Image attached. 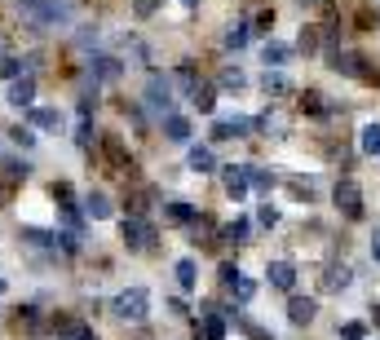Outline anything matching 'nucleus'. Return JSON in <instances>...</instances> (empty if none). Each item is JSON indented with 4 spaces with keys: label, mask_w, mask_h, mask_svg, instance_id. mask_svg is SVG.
Masks as SVG:
<instances>
[{
    "label": "nucleus",
    "mask_w": 380,
    "mask_h": 340,
    "mask_svg": "<svg viewBox=\"0 0 380 340\" xmlns=\"http://www.w3.org/2000/svg\"><path fill=\"white\" fill-rule=\"evenodd\" d=\"M18 9L35 27H62V22H71V0H18Z\"/></svg>",
    "instance_id": "nucleus-1"
},
{
    "label": "nucleus",
    "mask_w": 380,
    "mask_h": 340,
    "mask_svg": "<svg viewBox=\"0 0 380 340\" xmlns=\"http://www.w3.org/2000/svg\"><path fill=\"white\" fill-rule=\"evenodd\" d=\"M327 67L336 71V76H349V80H359V84H376L380 80V71L367 62L363 53H331L327 58Z\"/></svg>",
    "instance_id": "nucleus-2"
},
{
    "label": "nucleus",
    "mask_w": 380,
    "mask_h": 340,
    "mask_svg": "<svg viewBox=\"0 0 380 340\" xmlns=\"http://www.w3.org/2000/svg\"><path fill=\"white\" fill-rule=\"evenodd\" d=\"M111 309H115V318H124V323H141L146 309H150V291L146 287H128V291H120V296L111 300Z\"/></svg>",
    "instance_id": "nucleus-3"
},
{
    "label": "nucleus",
    "mask_w": 380,
    "mask_h": 340,
    "mask_svg": "<svg viewBox=\"0 0 380 340\" xmlns=\"http://www.w3.org/2000/svg\"><path fill=\"white\" fill-rule=\"evenodd\" d=\"M146 106H150L159 119L173 111V80L159 76V71H155V76H150V84H146Z\"/></svg>",
    "instance_id": "nucleus-4"
},
{
    "label": "nucleus",
    "mask_w": 380,
    "mask_h": 340,
    "mask_svg": "<svg viewBox=\"0 0 380 340\" xmlns=\"http://www.w3.org/2000/svg\"><path fill=\"white\" fill-rule=\"evenodd\" d=\"M124 243H128L133 252H146L150 243H155V226L141 221V216H128V221H124Z\"/></svg>",
    "instance_id": "nucleus-5"
},
{
    "label": "nucleus",
    "mask_w": 380,
    "mask_h": 340,
    "mask_svg": "<svg viewBox=\"0 0 380 340\" xmlns=\"http://www.w3.org/2000/svg\"><path fill=\"white\" fill-rule=\"evenodd\" d=\"M252 128H257V119H248V115H221L212 137H248Z\"/></svg>",
    "instance_id": "nucleus-6"
},
{
    "label": "nucleus",
    "mask_w": 380,
    "mask_h": 340,
    "mask_svg": "<svg viewBox=\"0 0 380 340\" xmlns=\"http://www.w3.org/2000/svg\"><path fill=\"white\" fill-rule=\"evenodd\" d=\"M336 208L345 216H363V190L354 186V181H340L336 186Z\"/></svg>",
    "instance_id": "nucleus-7"
},
{
    "label": "nucleus",
    "mask_w": 380,
    "mask_h": 340,
    "mask_svg": "<svg viewBox=\"0 0 380 340\" xmlns=\"http://www.w3.org/2000/svg\"><path fill=\"white\" fill-rule=\"evenodd\" d=\"M221 181H225V190H230V199H243L248 194V164H230V168H221Z\"/></svg>",
    "instance_id": "nucleus-8"
},
{
    "label": "nucleus",
    "mask_w": 380,
    "mask_h": 340,
    "mask_svg": "<svg viewBox=\"0 0 380 340\" xmlns=\"http://www.w3.org/2000/svg\"><path fill=\"white\" fill-rule=\"evenodd\" d=\"M53 340H98V336H93V327L80 323V318H58Z\"/></svg>",
    "instance_id": "nucleus-9"
},
{
    "label": "nucleus",
    "mask_w": 380,
    "mask_h": 340,
    "mask_svg": "<svg viewBox=\"0 0 380 340\" xmlns=\"http://www.w3.org/2000/svg\"><path fill=\"white\" fill-rule=\"evenodd\" d=\"M35 97V80L31 76H18L14 84H9V106H18V111H27Z\"/></svg>",
    "instance_id": "nucleus-10"
},
{
    "label": "nucleus",
    "mask_w": 380,
    "mask_h": 340,
    "mask_svg": "<svg viewBox=\"0 0 380 340\" xmlns=\"http://www.w3.org/2000/svg\"><path fill=\"white\" fill-rule=\"evenodd\" d=\"M314 314H318V305L310 296H292L288 300V318L296 323V327H305V323H314Z\"/></svg>",
    "instance_id": "nucleus-11"
},
{
    "label": "nucleus",
    "mask_w": 380,
    "mask_h": 340,
    "mask_svg": "<svg viewBox=\"0 0 380 340\" xmlns=\"http://www.w3.org/2000/svg\"><path fill=\"white\" fill-rule=\"evenodd\" d=\"M27 124L31 128H62V115L53 106H27Z\"/></svg>",
    "instance_id": "nucleus-12"
},
{
    "label": "nucleus",
    "mask_w": 380,
    "mask_h": 340,
    "mask_svg": "<svg viewBox=\"0 0 380 340\" xmlns=\"http://www.w3.org/2000/svg\"><path fill=\"white\" fill-rule=\"evenodd\" d=\"M164 133H169V142H177V146H186L190 142V119L186 115H164Z\"/></svg>",
    "instance_id": "nucleus-13"
},
{
    "label": "nucleus",
    "mask_w": 380,
    "mask_h": 340,
    "mask_svg": "<svg viewBox=\"0 0 380 340\" xmlns=\"http://www.w3.org/2000/svg\"><path fill=\"white\" fill-rule=\"evenodd\" d=\"M89 71H93V80H115L120 76V58H106V53H98V58H89Z\"/></svg>",
    "instance_id": "nucleus-14"
},
{
    "label": "nucleus",
    "mask_w": 380,
    "mask_h": 340,
    "mask_svg": "<svg viewBox=\"0 0 380 340\" xmlns=\"http://www.w3.org/2000/svg\"><path fill=\"white\" fill-rule=\"evenodd\" d=\"M349 283H354L349 265H327V274H323V291H345Z\"/></svg>",
    "instance_id": "nucleus-15"
},
{
    "label": "nucleus",
    "mask_w": 380,
    "mask_h": 340,
    "mask_svg": "<svg viewBox=\"0 0 380 340\" xmlns=\"http://www.w3.org/2000/svg\"><path fill=\"white\" fill-rule=\"evenodd\" d=\"M186 168H190V173H212V168H217V160H212V151H208V146H190Z\"/></svg>",
    "instance_id": "nucleus-16"
},
{
    "label": "nucleus",
    "mask_w": 380,
    "mask_h": 340,
    "mask_svg": "<svg viewBox=\"0 0 380 340\" xmlns=\"http://www.w3.org/2000/svg\"><path fill=\"white\" fill-rule=\"evenodd\" d=\"M270 283H275V287H283V291H292L296 287V270H292V265L288 261H270Z\"/></svg>",
    "instance_id": "nucleus-17"
},
{
    "label": "nucleus",
    "mask_w": 380,
    "mask_h": 340,
    "mask_svg": "<svg viewBox=\"0 0 380 340\" xmlns=\"http://www.w3.org/2000/svg\"><path fill=\"white\" fill-rule=\"evenodd\" d=\"M261 89H266L270 97H283V93H292V80L283 76V71H270V67H266V80H261Z\"/></svg>",
    "instance_id": "nucleus-18"
},
{
    "label": "nucleus",
    "mask_w": 380,
    "mask_h": 340,
    "mask_svg": "<svg viewBox=\"0 0 380 340\" xmlns=\"http://www.w3.org/2000/svg\"><path fill=\"white\" fill-rule=\"evenodd\" d=\"M288 58H292V44H279V40H270L266 49H261V62H266V67H283Z\"/></svg>",
    "instance_id": "nucleus-19"
},
{
    "label": "nucleus",
    "mask_w": 380,
    "mask_h": 340,
    "mask_svg": "<svg viewBox=\"0 0 380 340\" xmlns=\"http://www.w3.org/2000/svg\"><path fill=\"white\" fill-rule=\"evenodd\" d=\"M22 239H27L31 248H58V230H35V226H27V230H22Z\"/></svg>",
    "instance_id": "nucleus-20"
},
{
    "label": "nucleus",
    "mask_w": 380,
    "mask_h": 340,
    "mask_svg": "<svg viewBox=\"0 0 380 340\" xmlns=\"http://www.w3.org/2000/svg\"><path fill=\"white\" fill-rule=\"evenodd\" d=\"M252 40V27L248 22H234V27H225V49H243Z\"/></svg>",
    "instance_id": "nucleus-21"
},
{
    "label": "nucleus",
    "mask_w": 380,
    "mask_h": 340,
    "mask_svg": "<svg viewBox=\"0 0 380 340\" xmlns=\"http://www.w3.org/2000/svg\"><path fill=\"white\" fill-rule=\"evenodd\" d=\"M85 212L93 216V221H106V216H111V199H106V194H89V199H85Z\"/></svg>",
    "instance_id": "nucleus-22"
},
{
    "label": "nucleus",
    "mask_w": 380,
    "mask_h": 340,
    "mask_svg": "<svg viewBox=\"0 0 380 340\" xmlns=\"http://www.w3.org/2000/svg\"><path fill=\"white\" fill-rule=\"evenodd\" d=\"M190 102H195V106H199V111H204V115H208V111H212V106H217V93H212V89H208V84H195V89H190Z\"/></svg>",
    "instance_id": "nucleus-23"
},
{
    "label": "nucleus",
    "mask_w": 380,
    "mask_h": 340,
    "mask_svg": "<svg viewBox=\"0 0 380 340\" xmlns=\"http://www.w3.org/2000/svg\"><path fill=\"white\" fill-rule=\"evenodd\" d=\"M199 340H225V323L217 318V314H208V318L199 323Z\"/></svg>",
    "instance_id": "nucleus-24"
},
{
    "label": "nucleus",
    "mask_w": 380,
    "mask_h": 340,
    "mask_svg": "<svg viewBox=\"0 0 380 340\" xmlns=\"http://www.w3.org/2000/svg\"><path fill=\"white\" fill-rule=\"evenodd\" d=\"M301 111H310V115H331L336 106L323 102V93H305V97H301Z\"/></svg>",
    "instance_id": "nucleus-25"
},
{
    "label": "nucleus",
    "mask_w": 380,
    "mask_h": 340,
    "mask_svg": "<svg viewBox=\"0 0 380 340\" xmlns=\"http://www.w3.org/2000/svg\"><path fill=\"white\" fill-rule=\"evenodd\" d=\"M359 146H363V155H380V124H367Z\"/></svg>",
    "instance_id": "nucleus-26"
},
{
    "label": "nucleus",
    "mask_w": 380,
    "mask_h": 340,
    "mask_svg": "<svg viewBox=\"0 0 380 340\" xmlns=\"http://www.w3.org/2000/svg\"><path fill=\"white\" fill-rule=\"evenodd\" d=\"M230 291H234V300H252L257 283H252V278H243V274H234V278H230Z\"/></svg>",
    "instance_id": "nucleus-27"
},
{
    "label": "nucleus",
    "mask_w": 380,
    "mask_h": 340,
    "mask_svg": "<svg viewBox=\"0 0 380 340\" xmlns=\"http://www.w3.org/2000/svg\"><path fill=\"white\" fill-rule=\"evenodd\" d=\"M22 67H27L22 58H0V76H5V80H18V76H22Z\"/></svg>",
    "instance_id": "nucleus-28"
},
{
    "label": "nucleus",
    "mask_w": 380,
    "mask_h": 340,
    "mask_svg": "<svg viewBox=\"0 0 380 340\" xmlns=\"http://www.w3.org/2000/svg\"><path fill=\"white\" fill-rule=\"evenodd\" d=\"M177 283H182L186 291L195 287V261H177Z\"/></svg>",
    "instance_id": "nucleus-29"
},
{
    "label": "nucleus",
    "mask_w": 380,
    "mask_h": 340,
    "mask_svg": "<svg viewBox=\"0 0 380 340\" xmlns=\"http://www.w3.org/2000/svg\"><path fill=\"white\" fill-rule=\"evenodd\" d=\"M169 216H173V221H195V208H190V203H182V199H177V203H169Z\"/></svg>",
    "instance_id": "nucleus-30"
},
{
    "label": "nucleus",
    "mask_w": 380,
    "mask_h": 340,
    "mask_svg": "<svg viewBox=\"0 0 380 340\" xmlns=\"http://www.w3.org/2000/svg\"><path fill=\"white\" fill-rule=\"evenodd\" d=\"M248 235H252V226H248L243 216H239V221H234V226H225V239H234V243H243Z\"/></svg>",
    "instance_id": "nucleus-31"
},
{
    "label": "nucleus",
    "mask_w": 380,
    "mask_h": 340,
    "mask_svg": "<svg viewBox=\"0 0 380 340\" xmlns=\"http://www.w3.org/2000/svg\"><path fill=\"white\" fill-rule=\"evenodd\" d=\"M221 84H225V89H243V71L239 67H225L221 71Z\"/></svg>",
    "instance_id": "nucleus-32"
},
{
    "label": "nucleus",
    "mask_w": 380,
    "mask_h": 340,
    "mask_svg": "<svg viewBox=\"0 0 380 340\" xmlns=\"http://www.w3.org/2000/svg\"><path fill=\"white\" fill-rule=\"evenodd\" d=\"M248 181H252L257 190H270V186H275V177H266V173H261V168H252V164H248Z\"/></svg>",
    "instance_id": "nucleus-33"
},
{
    "label": "nucleus",
    "mask_w": 380,
    "mask_h": 340,
    "mask_svg": "<svg viewBox=\"0 0 380 340\" xmlns=\"http://www.w3.org/2000/svg\"><path fill=\"white\" fill-rule=\"evenodd\" d=\"M35 323H40V314H35L31 305H22L18 309V327H35Z\"/></svg>",
    "instance_id": "nucleus-34"
},
{
    "label": "nucleus",
    "mask_w": 380,
    "mask_h": 340,
    "mask_svg": "<svg viewBox=\"0 0 380 340\" xmlns=\"http://www.w3.org/2000/svg\"><path fill=\"white\" fill-rule=\"evenodd\" d=\"M340 336H345V340H363L367 327H363V323H345V327H340Z\"/></svg>",
    "instance_id": "nucleus-35"
},
{
    "label": "nucleus",
    "mask_w": 380,
    "mask_h": 340,
    "mask_svg": "<svg viewBox=\"0 0 380 340\" xmlns=\"http://www.w3.org/2000/svg\"><path fill=\"white\" fill-rule=\"evenodd\" d=\"M155 5H159V0H133V9H137L141 18H150V14H155Z\"/></svg>",
    "instance_id": "nucleus-36"
},
{
    "label": "nucleus",
    "mask_w": 380,
    "mask_h": 340,
    "mask_svg": "<svg viewBox=\"0 0 380 340\" xmlns=\"http://www.w3.org/2000/svg\"><path fill=\"white\" fill-rule=\"evenodd\" d=\"M14 142L18 146H35V133L31 128H14Z\"/></svg>",
    "instance_id": "nucleus-37"
},
{
    "label": "nucleus",
    "mask_w": 380,
    "mask_h": 340,
    "mask_svg": "<svg viewBox=\"0 0 380 340\" xmlns=\"http://www.w3.org/2000/svg\"><path fill=\"white\" fill-rule=\"evenodd\" d=\"M275 221H279V212H275V208L266 203V208H261V226H275Z\"/></svg>",
    "instance_id": "nucleus-38"
},
{
    "label": "nucleus",
    "mask_w": 380,
    "mask_h": 340,
    "mask_svg": "<svg viewBox=\"0 0 380 340\" xmlns=\"http://www.w3.org/2000/svg\"><path fill=\"white\" fill-rule=\"evenodd\" d=\"M27 173H31V168L22 164V160H14V164H9V177H27Z\"/></svg>",
    "instance_id": "nucleus-39"
},
{
    "label": "nucleus",
    "mask_w": 380,
    "mask_h": 340,
    "mask_svg": "<svg viewBox=\"0 0 380 340\" xmlns=\"http://www.w3.org/2000/svg\"><path fill=\"white\" fill-rule=\"evenodd\" d=\"M372 257H376V265H380V226H376V235H372Z\"/></svg>",
    "instance_id": "nucleus-40"
},
{
    "label": "nucleus",
    "mask_w": 380,
    "mask_h": 340,
    "mask_svg": "<svg viewBox=\"0 0 380 340\" xmlns=\"http://www.w3.org/2000/svg\"><path fill=\"white\" fill-rule=\"evenodd\" d=\"M182 5H186V9H195V5H199V0H182Z\"/></svg>",
    "instance_id": "nucleus-41"
},
{
    "label": "nucleus",
    "mask_w": 380,
    "mask_h": 340,
    "mask_svg": "<svg viewBox=\"0 0 380 340\" xmlns=\"http://www.w3.org/2000/svg\"><path fill=\"white\" fill-rule=\"evenodd\" d=\"M376 327H380V309H376Z\"/></svg>",
    "instance_id": "nucleus-42"
},
{
    "label": "nucleus",
    "mask_w": 380,
    "mask_h": 340,
    "mask_svg": "<svg viewBox=\"0 0 380 340\" xmlns=\"http://www.w3.org/2000/svg\"><path fill=\"white\" fill-rule=\"evenodd\" d=\"M0 291H5V278H0Z\"/></svg>",
    "instance_id": "nucleus-43"
},
{
    "label": "nucleus",
    "mask_w": 380,
    "mask_h": 340,
    "mask_svg": "<svg viewBox=\"0 0 380 340\" xmlns=\"http://www.w3.org/2000/svg\"><path fill=\"white\" fill-rule=\"evenodd\" d=\"M305 5H314V0H305Z\"/></svg>",
    "instance_id": "nucleus-44"
}]
</instances>
